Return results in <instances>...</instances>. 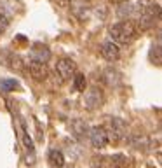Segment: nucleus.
Here are the masks:
<instances>
[{
	"mask_svg": "<svg viewBox=\"0 0 162 168\" xmlns=\"http://www.w3.org/2000/svg\"><path fill=\"white\" fill-rule=\"evenodd\" d=\"M138 32H140V28L133 19H122V21H117L110 27V37L114 39L112 42H115L117 46L119 44H122V46L131 44L138 37Z\"/></svg>",
	"mask_w": 162,
	"mask_h": 168,
	"instance_id": "obj_1",
	"label": "nucleus"
},
{
	"mask_svg": "<svg viewBox=\"0 0 162 168\" xmlns=\"http://www.w3.org/2000/svg\"><path fill=\"white\" fill-rule=\"evenodd\" d=\"M103 130L106 133V140L112 145H119L122 140H125V133H127V123L120 117H106Z\"/></svg>",
	"mask_w": 162,
	"mask_h": 168,
	"instance_id": "obj_2",
	"label": "nucleus"
},
{
	"mask_svg": "<svg viewBox=\"0 0 162 168\" xmlns=\"http://www.w3.org/2000/svg\"><path fill=\"white\" fill-rule=\"evenodd\" d=\"M159 19H160V6L159 4H146V6L141 7L136 25L141 30H148L155 23H159Z\"/></svg>",
	"mask_w": 162,
	"mask_h": 168,
	"instance_id": "obj_3",
	"label": "nucleus"
},
{
	"mask_svg": "<svg viewBox=\"0 0 162 168\" xmlns=\"http://www.w3.org/2000/svg\"><path fill=\"white\" fill-rule=\"evenodd\" d=\"M84 105L89 110H96L105 103V93L99 86H91L87 91H84Z\"/></svg>",
	"mask_w": 162,
	"mask_h": 168,
	"instance_id": "obj_4",
	"label": "nucleus"
},
{
	"mask_svg": "<svg viewBox=\"0 0 162 168\" xmlns=\"http://www.w3.org/2000/svg\"><path fill=\"white\" fill-rule=\"evenodd\" d=\"M56 74L63 81H70L77 74V63L71 58H60L56 61Z\"/></svg>",
	"mask_w": 162,
	"mask_h": 168,
	"instance_id": "obj_5",
	"label": "nucleus"
},
{
	"mask_svg": "<svg viewBox=\"0 0 162 168\" xmlns=\"http://www.w3.org/2000/svg\"><path fill=\"white\" fill-rule=\"evenodd\" d=\"M25 67H26V70H28V74H30V77H32V79H35L37 82H44L49 77V68H47V65H45V63L28 61V63H25Z\"/></svg>",
	"mask_w": 162,
	"mask_h": 168,
	"instance_id": "obj_6",
	"label": "nucleus"
},
{
	"mask_svg": "<svg viewBox=\"0 0 162 168\" xmlns=\"http://www.w3.org/2000/svg\"><path fill=\"white\" fill-rule=\"evenodd\" d=\"M87 138H89V142H91V145L94 149H105L108 145L106 133L103 130V126H92V128H89Z\"/></svg>",
	"mask_w": 162,
	"mask_h": 168,
	"instance_id": "obj_7",
	"label": "nucleus"
},
{
	"mask_svg": "<svg viewBox=\"0 0 162 168\" xmlns=\"http://www.w3.org/2000/svg\"><path fill=\"white\" fill-rule=\"evenodd\" d=\"M49 58H51V51H49L47 46L33 44V47L30 49V61H38V63H45L47 65Z\"/></svg>",
	"mask_w": 162,
	"mask_h": 168,
	"instance_id": "obj_8",
	"label": "nucleus"
},
{
	"mask_svg": "<svg viewBox=\"0 0 162 168\" xmlns=\"http://www.w3.org/2000/svg\"><path fill=\"white\" fill-rule=\"evenodd\" d=\"M99 53H101V56L106 61H110V63H114V61H117L120 58V47L115 42H103Z\"/></svg>",
	"mask_w": 162,
	"mask_h": 168,
	"instance_id": "obj_9",
	"label": "nucleus"
},
{
	"mask_svg": "<svg viewBox=\"0 0 162 168\" xmlns=\"http://www.w3.org/2000/svg\"><path fill=\"white\" fill-rule=\"evenodd\" d=\"M110 161V168H134V161L133 158L127 156V154H122V152H115L108 158Z\"/></svg>",
	"mask_w": 162,
	"mask_h": 168,
	"instance_id": "obj_10",
	"label": "nucleus"
},
{
	"mask_svg": "<svg viewBox=\"0 0 162 168\" xmlns=\"http://www.w3.org/2000/svg\"><path fill=\"white\" fill-rule=\"evenodd\" d=\"M47 163L51 168H63L65 166V156L58 149H51L47 154Z\"/></svg>",
	"mask_w": 162,
	"mask_h": 168,
	"instance_id": "obj_11",
	"label": "nucleus"
},
{
	"mask_svg": "<svg viewBox=\"0 0 162 168\" xmlns=\"http://www.w3.org/2000/svg\"><path fill=\"white\" fill-rule=\"evenodd\" d=\"M21 138H23V144H25L26 152H28V156H26L28 165H33V163H35V145H33V140L30 138V135H28L26 130H23V137Z\"/></svg>",
	"mask_w": 162,
	"mask_h": 168,
	"instance_id": "obj_12",
	"label": "nucleus"
},
{
	"mask_svg": "<svg viewBox=\"0 0 162 168\" xmlns=\"http://www.w3.org/2000/svg\"><path fill=\"white\" fill-rule=\"evenodd\" d=\"M70 128H71V133H73L77 138L87 137V133H89V128H87V125L84 123V121H73Z\"/></svg>",
	"mask_w": 162,
	"mask_h": 168,
	"instance_id": "obj_13",
	"label": "nucleus"
},
{
	"mask_svg": "<svg viewBox=\"0 0 162 168\" xmlns=\"http://www.w3.org/2000/svg\"><path fill=\"white\" fill-rule=\"evenodd\" d=\"M19 89V82L16 79H0V91L2 93H11Z\"/></svg>",
	"mask_w": 162,
	"mask_h": 168,
	"instance_id": "obj_14",
	"label": "nucleus"
},
{
	"mask_svg": "<svg viewBox=\"0 0 162 168\" xmlns=\"http://www.w3.org/2000/svg\"><path fill=\"white\" fill-rule=\"evenodd\" d=\"M7 65H9L11 70L21 72L23 68H25V61H23V58L19 56V54H9V61H7Z\"/></svg>",
	"mask_w": 162,
	"mask_h": 168,
	"instance_id": "obj_15",
	"label": "nucleus"
},
{
	"mask_svg": "<svg viewBox=\"0 0 162 168\" xmlns=\"http://www.w3.org/2000/svg\"><path fill=\"white\" fill-rule=\"evenodd\" d=\"M73 79H75V81H73V88H75L77 91H80V93L86 91V76L77 72L75 76H73Z\"/></svg>",
	"mask_w": 162,
	"mask_h": 168,
	"instance_id": "obj_16",
	"label": "nucleus"
},
{
	"mask_svg": "<svg viewBox=\"0 0 162 168\" xmlns=\"http://www.w3.org/2000/svg\"><path fill=\"white\" fill-rule=\"evenodd\" d=\"M150 61L152 63H155L157 67H160L162 60H160V44H157V46H153L150 51Z\"/></svg>",
	"mask_w": 162,
	"mask_h": 168,
	"instance_id": "obj_17",
	"label": "nucleus"
},
{
	"mask_svg": "<svg viewBox=\"0 0 162 168\" xmlns=\"http://www.w3.org/2000/svg\"><path fill=\"white\" fill-rule=\"evenodd\" d=\"M9 25H11V21H9V18H7L6 14H0V35L7 32V28H9Z\"/></svg>",
	"mask_w": 162,
	"mask_h": 168,
	"instance_id": "obj_18",
	"label": "nucleus"
},
{
	"mask_svg": "<svg viewBox=\"0 0 162 168\" xmlns=\"http://www.w3.org/2000/svg\"><path fill=\"white\" fill-rule=\"evenodd\" d=\"M110 2H114V4H122V2H125V0H110Z\"/></svg>",
	"mask_w": 162,
	"mask_h": 168,
	"instance_id": "obj_19",
	"label": "nucleus"
},
{
	"mask_svg": "<svg viewBox=\"0 0 162 168\" xmlns=\"http://www.w3.org/2000/svg\"><path fill=\"white\" fill-rule=\"evenodd\" d=\"M87 2H89V0H87Z\"/></svg>",
	"mask_w": 162,
	"mask_h": 168,
	"instance_id": "obj_20",
	"label": "nucleus"
}]
</instances>
